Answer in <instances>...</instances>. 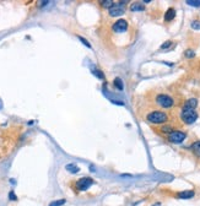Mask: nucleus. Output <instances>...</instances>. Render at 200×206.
Returning a JSON list of instances; mask_svg holds the SVG:
<instances>
[{
	"label": "nucleus",
	"instance_id": "obj_1",
	"mask_svg": "<svg viewBox=\"0 0 200 206\" xmlns=\"http://www.w3.org/2000/svg\"><path fill=\"white\" fill-rule=\"evenodd\" d=\"M146 119L150 123H154V124H162V123H166L168 120V115L161 111H154L146 115Z\"/></svg>",
	"mask_w": 200,
	"mask_h": 206
},
{
	"label": "nucleus",
	"instance_id": "obj_2",
	"mask_svg": "<svg viewBox=\"0 0 200 206\" xmlns=\"http://www.w3.org/2000/svg\"><path fill=\"white\" fill-rule=\"evenodd\" d=\"M156 103L162 107V108H166V109H168V108H172L173 104H174V101H173V98L168 95H166V93H160V95H157L156 97Z\"/></svg>",
	"mask_w": 200,
	"mask_h": 206
},
{
	"label": "nucleus",
	"instance_id": "obj_3",
	"mask_svg": "<svg viewBox=\"0 0 200 206\" xmlns=\"http://www.w3.org/2000/svg\"><path fill=\"white\" fill-rule=\"evenodd\" d=\"M180 118L186 124H193L198 119V113L194 109H183L180 113Z\"/></svg>",
	"mask_w": 200,
	"mask_h": 206
},
{
	"label": "nucleus",
	"instance_id": "obj_4",
	"mask_svg": "<svg viewBox=\"0 0 200 206\" xmlns=\"http://www.w3.org/2000/svg\"><path fill=\"white\" fill-rule=\"evenodd\" d=\"M187 135L186 133H183V131H179V130H172L171 133L168 134V140L173 144H180L186 140Z\"/></svg>",
	"mask_w": 200,
	"mask_h": 206
},
{
	"label": "nucleus",
	"instance_id": "obj_5",
	"mask_svg": "<svg viewBox=\"0 0 200 206\" xmlns=\"http://www.w3.org/2000/svg\"><path fill=\"white\" fill-rule=\"evenodd\" d=\"M95 182H93V179L92 178H88V177H85V178H81V179H79L78 182H76V184H75V186H76V189L78 190H80V192H85V190H87V189L92 185Z\"/></svg>",
	"mask_w": 200,
	"mask_h": 206
},
{
	"label": "nucleus",
	"instance_id": "obj_6",
	"mask_svg": "<svg viewBox=\"0 0 200 206\" xmlns=\"http://www.w3.org/2000/svg\"><path fill=\"white\" fill-rule=\"evenodd\" d=\"M125 11V7H124V3H119V4H113L109 9H108V12H109L111 16H120Z\"/></svg>",
	"mask_w": 200,
	"mask_h": 206
},
{
	"label": "nucleus",
	"instance_id": "obj_7",
	"mask_svg": "<svg viewBox=\"0 0 200 206\" xmlns=\"http://www.w3.org/2000/svg\"><path fill=\"white\" fill-rule=\"evenodd\" d=\"M127 30H128V22L125 20H123V19L118 20L113 25V31L117 32V33H122V32L127 31Z\"/></svg>",
	"mask_w": 200,
	"mask_h": 206
},
{
	"label": "nucleus",
	"instance_id": "obj_8",
	"mask_svg": "<svg viewBox=\"0 0 200 206\" xmlns=\"http://www.w3.org/2000/svg\"><path fill=\"white\" fill-rule=\"evenodd\" d=\"M198 106V101L195 98H190L188 100L186 103H184V107H183V109H195Z\"/></svg>",
	"mask_w": 200,
	"mask_h": 206
},
{
	"label": "nucleus",
	"instance_id": "obj_9",
	"mask_svg": "<svg viewBox=\"0 0 200 206\" xmlns=\"http://www.w3.org/2000/svg\"><path fill=\"white\" fill-rule=\"evenodd\" d=\"M174 16H176V10H174L173 7H170L164 14V20L166 21H172L174 19Z\"/></svg>",
	"mask_w": 200,
	"mask_h": 206
},
{
	"label": "nucleus",
	"instance_id": "obj_10",
	"mask_svg": "<svg viewBox=\"0 0 200 206\" xmlns=\"http://www.w3.org/2000/svg\"><path fill=\"white\" fill-rule=\"evenodd\" d=\"M194 192L193 190H187V192H180L177 194L178 197H180V199H190V197L194 196Z\"/></svg>",
	"mask_w": 200,
	"mask_h": 206
},
{
	"label": "nucleus",
	"instance_id": "obj_11",
	"mask_svg": "<svg viewBox=\"0 0 200 206\" xmlns=\"http://www.w3.org/2000/svg\"><path fill=\"white\" fill-rule=\"evenodd\" d=\"M65 169L68 171V172H70V173H78V172L80 171V168H79L75 163H69V164H66V166H65Z\"/></svg>",
	"mask_w": 200,
	"mask_h": 206
},
{
	"label": "nucleus",
	"instance_id": "obj_12",
	"mask_svg": "<svg viewBox=\"0 0 200 206\" xmlns=\"http://www.w3.org/2000/svg\"><path fill=\"white\" fill-rule=\"evenodd\" d=\"M191 151H193L198 157H200V141H196L191 145Z\"/></svg>",
	"mask_w": 200,
	"mask_h": 206
},
{
	"label": "nucleus",
	"instance_id": "obj_13",
	"mask_svg": "<svg viewBox=\"0 0 200 206\" xmlns=\"http://www.w3.org/2000/svg\"><path fill=\"white\" fill-rule=\"evenodd\" d=\"M144 9H145V6L141 5V4H138V3L133 4V5L130 6V10H131V11H143Z\"/></svg>",
	"mask_w": 200,
	"mask_h": 206
},
{
	"label": "nucleus",
	"instance_id": "obj_14",
	"mask_svg": "<svg viewBox=\"0 0 200 206\" xmlns=\"http://www.w3.org/2000/svg\"><path fill=\"white\" fill-rule=\"evenodd\" d=\"M114 85H115V87L118 88V90H120V91L124 88V86H123V81H122L119 77H115V79H114Z\"/></svg>",
	"mask_w": 200,
	"mask_h": 206
},
{
	"label": "nucleus",
	"instance_id": "obj_15",
	"mask_svg": "<svg viewBox=\"0 0 200 206\" xmlns=\"http://www.w3.org/2000/svg\"><path fill=\"white\" fill-rule=\"evenodd\" d=\"M187 4H188V5H191V6H194V7H199V6H200V0H198V1H195V0H188Z\"/></svg>",
	"mask_w": 200,
	"mask_h": 206
},
{
	"label": "nucleus",
	"instance_id": "obj_16",
	"mask_svg": "<svg viewBox=\"0 0 200 206\" xmlns=\"http://www.w3.org/2000/svg\"><path fill=\"white\" fill-rule=\"evenodd\" d=\"M65 204V200L64 199H62V200H57V201H53L49 206H62V205H64Z\"/></svg>",
	"mask_w": 200,
	"mask_h": 206
},
{
	"label": "nucleus",
	"instance_id": "obj_17",
	"mask_svg": "<svg viewBox=\"0 0 200 206\" xmlns=\"http://www.w3.org/2000/svg\"><path fill=\"white\" fill-rule=\"evenodd\" d=\"M112 5H113V1H111V0H106V1H102V6H103V7H108V9H109Z\"/></svg>",
	"mask_w": 200,
	"mask_h": 206
},
{
	"label": "nucleus",
	"instance_id": "obj_18",
	"mask_svg": "<svg viewBox=\"0 0 200 206\" xmlns=\"http://www.w3.org/2000/svg\"><path fill=\"white\" fill-rule=\"evenodd\" d=\"M93 74H96V76H97L98 79H104L102 71H99V70H93Z\"/></svg>",
	"mask_w": 200,
	"mask_h": 206
},
{
	"label": "nucleus",
	"instance_id": "obj_19",
	"mask_svg": "<svg viewBox=\"0 0 200 206\" xmlns=\"http://www.w3.org/2000/svg\"><path fill=\"white\" fill-rule=\"evenodd\" d=\"M191 27H193L194 30H200V22L199 21H194L193 23H191Z\"/></svg>",
	"mask_w": 200,
	"mask_h": 206
},
{
	"label": "nucleus",
	"instance_id": "obj_20",
	"mask_svg": "<svg viewBox=\"0 0 200 206\" xmlns=\"http://www.w3.org/2000/svg\"><path fill=\"white\" fill-rule=\"evenodd\" d=\"M79 39H80V40H81V42H82V43H84V44H85V46H86L87 48H91V44H90V43L87 42V40H86L85 38H82L81 36H79Z\"/></svg>",
	"mask_w": 200,
	"mask_h": 206
},
{
	"label": "nucleus",
	"instance_id": "obj_21",
	"mask_svg": "<svg viewBox=\"0 0 200 206\" xmlns=\"http://www.w3.org/2000/svg\"><path fill=\"white\" fill-rule=\"evenodd\" d=\"M186 56H188V58H193V56H194V52H193V51H190V49H188V51L186 52Z\"/></svg>",
	"mask_w": 200,
	"mask_h": 206
},
{
	"label": "nucleus",
	"instance_id": "obj_22",
	"mask_svg": "<svg viewBox=\"0 0 200 206\" xmlns=\"http://www.w3.org/2000/svg\"><path fill=\"white\" fill-rule=\"evenodd\" d=\"M9 197H10V200H17V197H16V195L14 194V192H10Z\"/></svg>",
	"mask_w": 200,
	"mask_h": 206
},
{
	"label": "nucleus",
	"instance_id": "obj_23",
	"mask_svg": "<svg viewBox=\"0 0 200 206\" xmlns=\"http://www.w3.org/2000/svg\"><path fill=\"white\" fill-rule=\"evenodd\" d=\"M171 44H172V42H170V40H168V42H166V43H163L161 48H162V49H166V48H168V47H170Z\"/></svg>",
	"mask_w": 200,
	"mask_h": 206
},
{
	"label": "nucleus",
	"instance_id": "obj_24",
	"mask_svg": "<svg viewBox=\"0 0 200 206\" xmlns=\"http://www.w3.org/2000/svg\"><path fill=\"white\" fill-rule=\"evenodd\" d=\"M154 206H161V204H160V202H158V204H156V205H154Z\"/></svg>",
	"mask_w": 200,
	"mask_h": 206
}]
</instances>
